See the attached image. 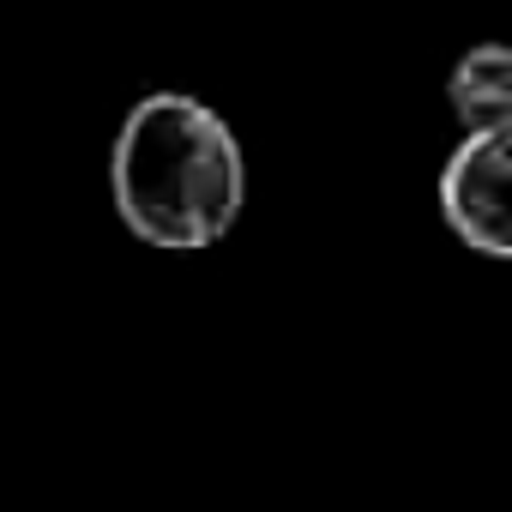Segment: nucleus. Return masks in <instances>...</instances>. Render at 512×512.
I'll use <instances>...</instances> for the list:
<instances>
[{"mask_svg": "<svg viewBox=\"0 0 512 512\" xmlns=\"http://www.w3.org/2000/svg\"><path fill=\"white\" fill-rule=\"evenodd\" d=\"M109 193L121 223L145 247L163 253L217 247L247 199V163L235 127L187 91L139 97L115 133Z\"/></svg>", "mask_w": 512, "mask_h": 512, "instance_id": "nucleus-1", "label": "nucleus"}, {"mask_svg": "<svg viewBox=\"0 0 512 512\" xmlns=\"http://www.w3.org/2000/svg\"><path fill=\"white\" fill-rule=\"evenodd\" d=\"M506 145H512V127H488V133H464V145L446 157V175H440V217L446 229L500 260L506 253Z\"/></svg>", "mask_w": 512, "mask_h": 512, "instance_id": "nucleus-2", "label": "nucleus"}, {"mask_svg": "<svg viewBox=\"0 0 512 512\" xmlns=\"http://www.w3.org/2000/svg\"><path fill=\"white\" fill-rule=\"evenodd\" d=\"M452 115L464 121V133H488V127H512V61L500 43H476L458 67H452Z\"/></svg>", "mask_w": 512, "mask_h": 512, "instance_id": "nucleus-3", "label": "nucleus"}]
</instances>
